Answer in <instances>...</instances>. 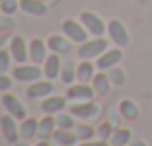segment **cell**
I'll return each mask as SVG.
<instances>
[{
    "label": "cell",
    "instance_id": "27",
    "mask_svg": "<svg viewBox=\"0 0 152 146\" xmlns=\"http://www.w3.org/2000/svg\"><path fill=\"white\" fill-rule=\"evenodd\" d=\"M56 125L58 129H73L75 127V121L71 113H58L56 115Z\"/></svg>",
    "mask_w": 152,
    "mask_h": 146
},
{
    "label": "cell",
    "instance_id": "8",
    "mask_svg": "<svg viewBox=\"0 0 152 146\" xmlns=\"http://www.w3.org/2000/svg\"><path fill=\"white\" fill-rule=\"evenodd\" d=\"M0 129H2L4 139L10 144L18 142V137H21L19 135V127H18V119H15L14 115H10V113H8V115H2V119H0Z\"/></svg>",
    "mask_w": 152,
    "mask_h": 146
},
{
    "label": "cell",
    "instance_id": "22",
    "mask_svg": "<svg viewBox=\"0 0 152 146\" xmlns=\"http://www.w3.org/2000/svg\"><path fill=\"white\" fill-rule=\"evenodd\" d=\"M119 113H121V117H125V119L135 121L139 117V108L133 100H127L125 98V100L119 102Z\"/></svg>",
    "mask_w": 152,
    "mask_h": 146
},
{
    "label": "cell",
    "instance_id": "33",
    "mask_svg": "<svg viewBox=\"0 0 152 146\" xmlns=\"http://www.w3.org/2000/svg\"><path fill=\"white\" fill-rule=\"evenodd\" d=\"M79 146H108L106 140H85L83 144H79Z\"/></svg>",
    "mask_w": 152,
    "mask_h": 146
},
{
    "label": "cell",
    "instance_id": "29",
    "mask_svg": "<svg viewBox=\"0 0 152 146\" xmlns=\"http://www.w3.org/2000/svg\"><path fill=\"white\" fill-rule=\"evenodd\" d=\"M18 0H0V10L4 12V14H8V15H12L15 10H18Z\"/></svg>",
    "mask_w": 152,
    "mask_h": 146
},
{
    "label": "cell",
    "instance_id": "31",
    "mask_svg": "<svg viewBox=\"0 0 152 146\" xmlns=\"http://www.w3.org/2000/svg\"><path fill=\"white\" fill-rule=\"evenodd\" d=\"M10 60H12V54L8 52H0V73H6L10 69Z\"/></svg>",
    "mask_w": 152,
    "mask_h": 146
},
{
    "label": "cell",
    "instance_id": "16",
    "mask_svg": "<svg viewBox=\"0 0 152 146\" xmlns=\"http://www.w3.org/2000/svg\"><path fill=\"white\" fill-rule=\"evenodd\" d=\"M19 8H21L25 14L35 15V17H41L46 14V4L41 0H19Z\"/></svg>",
    "mask_w": 152,
    "mask_h": 146
},
{
    "label": "cell",
    "instance_id": "11",
    "mask_svg": "<svg viewBox=\"0 0 152 146\" xmlns=\"http://www.w3.org/2000/svg\"><path fill=\"white\" fill-rule=\"evenodd\" d=\"M94 89L93 85H89V83H77V85H71L69 89H67V98H71V100H91V98L94 96Z\"/></svg>",
    "mask_w": 152,
    "mask_h": 146
},
{
    "label": "cell",
    "instance_id": "17",
    "mask_svg": "<svg viewBox=\"0 0 152 146\" xmlns=\"http://www.w3.org/2000/svg\"><path fill=\"white\" fill-rule=\"evenodd\" d=\"M48 48L56 54H67L71 50V42L66 35L64 37L62 35H52V37H48Z\"/></svg>",
    "mask_w": 152,
    "mask_h": 146
},
{
    "label": "cell",
    "instance_id": "3",
    "mask_svg": "<svg viewBox=\"0 0 152 146\" xmlns=\"http://www.w3.org/2000/svg\"><path fill=\"white\" fill-rule=\"evenodd\" d=\"M41 75H45V71H42L41 68H39L37 64H18V68L12 69V77L18 79V81L21 83H31V81H37Z\"/></svg>",
    "mask_w": 152,
    "mask_h": 146
},
{
    "label": "cell",
    "instance_id": "19",
    "mask_svg": "<svg viewBox=\"0 0 152 146\" xmlns=\"http://www.w3.org/2000/svg\"><path fill=\"white\" fill-rule=\"evenodd\" d=\"M52 139L56 140V144H62V146H75V142L79 140L71 129H56L52 133Z\"/></svg>",
    "mask_w": 152,
    "mask_h": 146
},
{
    "label": "cell",
    "instance_id": "28",
    "mask_svg": "<svg viewBox=\"0 0 152 146\" xmlns=\"http://www.w3.org/2000/svg\"><path fill=\"white\" fill-rule=\"evenodd\" d=\"M110 81L114 83V85H123L125 83V75H123V71L119 68H110Z\"/></svg>",
    "mask_w": 152,
    "mask_h": 146
},
{
    "label": "cell",
    "instance_id": "14",
    "mask_svg": "<svg viewBox=\"0 0 152 146\" xmlns=\"http://www.w3.org/2000/svg\"><path fill=\"white\" fill-rule=\"evenodd\" d=\"M42 71H45L46 79H50V81H54L56 77H60V71H62V60H60V54L54 52V54H50V56L46 58Z\"/></svg>",
    "mask_w": 152,
    "mask_h": 146
},
{
    "label": "cell",
    "instance_id": "26",
    "mask_svg": "<svg viewBox=\"0 0 152 146\" xmlns=\"http://www.w3.org/2000/svg\"><path fill=\"white\" fill-rule=\"evenodd\" d=\"M73 133L77 135L79 140H83V142H85V140H91L94 135H96V129H93V127H89V125L81 123V125H77V127H75Z\"/></svg>",
    "mask_w": 152,
    "mask_h": 146
},
{
    "label": "cell",
    "instance_id": "18",
    "mask_svg": "<svg viewBox=\"0 0 152 146\" xmlns=\"http://www.w3.org/2000/svg\"><path fill=\"white\" fill-rule=\"evenodd\" d=\"M93 89H94V92L98 94V96H106L108 92H110V75H106L104 71L100 73H94V77H93Z\"/></svg>",
    "mask_w": 152,
    "mask_h": 146
},
{
    "label": "cell",
    "instance_id": "2",
    "mask_svg": "<svg viewBox=\"0 0 152 146\" xmlns=\"http://www.w3.org/2000/svg\"><path fill=\"white\" fill-rule=\"evenodd\" d=\"M62 31L69 41L79 42V44L87 42V38H89V35H91L89 31L85 29V25H83L81 21H75V19H66V21L62 23Z\"/></svg>",
    "mask_w": 152,
    "mask_h": 146
},
{
    "label": "cell",
    "instance_id": "35",
    "mask_svg": "<svg viewBox=\"0 0 152 146\" xmlns=\"http://www.w3.org/2000/svg\"><path fill=\"white\" fill-rule=\"evenodd\" d=\"M14 146H29V144H27V142H19V140H18V142H14Z\"/></svg>",
    "mask_w": 152,
    "mask_h": 146
},
{
    "label": "cell",
    "instance_id": "34",
    "mask_svg": "<svg viewBox=\"0 0 152 146\" xmlns=\"http://www.w3.org/2000/svg\"><path fill=\"white\" fill-rule=\"evenodd\" d=\"M129 146H146V142L145 140H131Z\"/></svg>",
    "mask_w": 152,
    "mask_h": 146
},
{
    "label": "cell",
    "instance_id": "36",
    "mask_svg": "<svg viewBox=\"0 0 152 146\" xmlns=\"http://www.w3.org/2000/svg\"><path fill=\"white\" fill-rule=\"evenodd\" d=\"M37 146H48V142H46V140H41V142H39Z\"/></svg>",
    "mask_w": 152,
    "mask_h": 146
},
{
    "label": "cell",
    "instance_id": "7",
    "mask_svg": "<svg viewBox=\"0 0 152 146\" xmlns=\"http://www.w3.org/2000/svg\"><path fill=\"white\" fill-rule=\"evenodd\" d=\"M10 54L15 60V64H25L29 60V46L25 44V38L19 35H14L10 41Z\"/></svg>",
    "mask_w": 152,
    "mask_h": 146
},
{
    "label": "cell",
    "instance_id": "24",
    "mask_svg": "<svg viewBox=\"0 0 152 146\" xmlns=\"http://www.w3.org/2000/svg\"><path fill=\"white\" fill-rule=\"evenodd\" d=\"M60 79H62L66 85L73 83V79H77V68L73 65L71 60H66L62 64V71H60Z\"/></svg>",
    "mask_w": 152,
    "mask_h": 146
},
{
    "label": "cell",
    "instance_id": "10",
    "mask_svg": "<svg viewBox=\"0 0 152 146\" xmlns=\"http://www.w3.org/2000/svg\"><path fill=\"white\" fill-rule=\"evenodd\" d=\"M121 58H123V54H121V48H110V50H106L104 54H100L98 56V60H96V68L100 69V71H108L110 68H114V65H118L119 62H121Z\"/></svg>",
    "mask_w": 152,
    "mask_h": 146
},
{
    "label": "cell",
    "instance_id": "4",
    "mask_svg": "<svg viewBox=\"0 0 152 146\" xmlns=\"http://www.w3.org/2000/svg\"><path fill=\"white\" fill-rule=\"evenodd\" d=\"M79 21L85 25V29L89 31L93 37H102V35L108 31V25H104V21L96 14H93V12H83L81 17H79Z\"/></svg>",
    "mask_w": 152,
    "mask_h": 146
},
{
    "label": "cell",
    "instance_id": "21",
    "mask_svg": "<svg viewBox=\"0 0 152 146\" xmlns=\"http://www.w3.org/2000/svg\"><path fill=\"white\" fill-rule=\"evenodd\" d=\"M19 135H21L25 140H29V139H33L35 135H39V121L35 119V117L23 119L21 125H19Z\"/></svg>",
    "mask_w": 152,
    "mask_h": 146
},
{
    "label": "cell",
    "instance_id": "6",
    "mask_svg": "<svg viewBox=\"0 0 152 146\" xmlns=\"http://www.w3.org/2000/svg\"><path fill=\"white\" fill-rule=\"evenodd\" d=\"M2 104H4V108H6V112L10 113V115H14L18 121L27 119V110H25V106L18 100V96H14V94H10V92H4Z\"/></svg>",
    "mask_w": 152,
    "mask_h": 146
},
{
    "label": "cell",
    "instance_id": "30",
    "mask_svg": "<svg viewBox=\"0 0 152 146\" xmlns=\"http://www.w3.org/2000/svg\"><path fill=\"white\" fill-rule=\"evenodd\" d=\"M112 133H114V129H112V125H110V123H102L100 127L96 129V135L100 137V140L110 139V137H112Z\"/></svg>",
    "mask_w": 152,
    "mask_h": 146
},
{
    "label": "cell",
    "instance_id": "20",
    "mask_svg": "<svg viewBox=\"0 0 152 146\" xmlns=\"http://www.w3.org/2000/svg\"><path fill=\"white\" fill-rule=\"evenodd\" d=\"M94 77V64L91 60H83L77 65V83H91Z\"/></svg>",
    "mask_w": 152,
    "mask_h": 146
},
{
    "label": "cell",
    "instance_id": "15",
    "mask_svg": "<svg viewBox=\"0 0 152 146\" xmlns=\"http://www.w3.org/2000/svg\"><path fill=\"white\" fill-rule=\"evenodd\" d=\"M66 98L64 96H48V98H45L42 100V104H41V110L45 113H60V112H64L66 110Z\"/></svg>",
    "mask_w": 152,
    "mask_h": 146
},
{
    "label": "cell",
    "instance_id": "25",
    "mask_svg": "<svg viewBox=\"0 0 152 146\" xmlns=\"http://www.w3.org/2000/svg\"><path fill=\"white\" fill-rule=\"evenodd\" d=\"M131 142V131L129 129H115L110 137V144L112 146H125Z\"/></svg>",
    "mask_w": 152,
    "mask_h": 146
},
{
    "label": "cell",
    "instance_id": "12",
    "mask_svg": "<svg viewBox=\"0 0 152 146\" xmlns=\"http://www.w3.org/2000/svg\"><path fill=\"white\" fill-rule=\"evenodd\" d=\"M52 90H54V85L50 83V79L48 81H33L29 86H27V96L29 98H46V96H50L52 94Z\"/></svg>",
    "mask_w": 152,
    "mask_h": 146
},
{
    "label": "cell",
    "instance_id": "9",
    "mask_svg": "<svg viewBox=\"0 0 152 146\" xmlns=\"http://www.w3.org/2000/svg\"><path fill=\"white\" fill-rule=\"evenodd\" d=\"M69 113L75 117H81V119H89V117H94L98 113V106L93 100H81L69 106Z\"/></svg>",
    "mask_w": 152,
    "mask_h": 146
},
{
    "label": "cell",
    "instance_id": "5",
    "mask_svg": "<svg viewBox=\"0 0 152 146\" xmlns=\"http://www.w3.org/2000/svg\"><path fill=\"white\" fill-rule=\"evenodd\" d=\"M108 35H110L112 42L114 44H118L119 48H123V46L129 44V33H127L125 25H123L119 19H110L108 21Z\"/></svg>",
    "mask_w": 152,
    "mask_h": 146
},
{
    "label": "cell",
    "instance_id": "32",
    "mask_svg": "<svg viewBox=\"0 0 152 146\" xmlns=\"http://www.w3.org/2000/svg\"><path fill=\"white\" fill-rule=\"evenodd\" d=\"M12 79L10 77H6L4 73H0V92H8V90L12 89Z\"/></svg>",
    "mask_w": 152,
    "mask_h": 146
},
{
    "label": "cell",
    "instance_id": "23",
    "mask_svg": "<svg viewBox=\"0 0 152 146\" xmlns=\"http://www.w3.org/2000/svg\"><path fill=\"white\" fill-rule=\"evenodd\" d=\"M54 127H56V117H52V113H46L41 121H39V137L41 139H46L54 133Z\"/></svg>",
    "mask_w": 152,
    "mask_h": 146
},
{
    "label": "cell",
    "instance_id": "13",
    "mask_svg": "<svg viewBox=\"0 0 152 146\" xmlns=\"http://www.w3.org/2000/svg\"><path fill=\"white\" fill-rule=\"evenodd\" d=\"M46 42L41 41V38H33V41L29 42V60L33 62V64L41 65L46 62Z\"/></svg>",
    "mask_w": 152,
    "mask_h": 146
},
{
    "label": "cell",
    "instance_id": "1",
    "mask_svg": "<svg viewBox=\"0 0 152 146\" xmlns=\"http://www.w3.org/2000/svg\"><path fill=\"white\" fill-rule=\"evenodd\" d=\"M106 50H108V42L104 41V38L94 37L93 41H87L79 46L77 56L81 58V60H94V58H98L100 54H104Z\"/></svg>",
    "mask_w": 152,
    "mask_h": 146
}]
</instances>
